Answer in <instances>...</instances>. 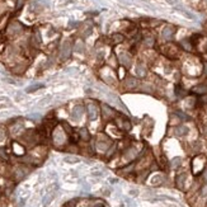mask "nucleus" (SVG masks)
I'll list each match as a JSON object with an SVG mask.
<instances>
[{"mask_svg": "<svg viewBox=\"0 0 207 207\" xmlns=\"http://www.w3.org/2000/svg\"><path fill=\"white\" fill-rule=\"evenodd\" d=\"M71 43L69 41H65V42L61 45V48H60V59L61 60H67L69 57L71 56Z\"/></svg>", "mask_w": 207, "mask_h": 207, "instance_id": "nucleus-1", "label": "nucleus"}, {"mask_svg": "<svg viewBox=\"0 0 207 207\" xmlns=\"http://www.w3.org/2000/svg\"><path fill=\"white\" fill-rule=\"evenodd\" d=\"M87 112H88V118L90 121H95L99 116V108L95 103H88Z\"/></svg>", "mask_w": 207, "mask_h": 207, "instance_id": "nucleus-2", "label": "nucleus"}, {"mask_svg": "<svg viewBox=\"0 0 207 207\" xmlns=\"http://www.w3.org/2000/svg\"><path fill=\"white\" fill-rule=\"evenodd\" d=\"M23 31V27L19 22H14L8 27V34L9 36H17Z\"/></svg>", "mask_w": 207, "mask_h": 207, "instance_id": "nucleus-3", "label": "nucleus"}, {"mask_svg": "<svg viewBox=\"0 0 207 207\" xmlns=\"http://www.w3.org/2000/svg\"><path fill=\"white\" fill-rule=\"evenodd\" d=\"M65 133L61 131V130H55L53 131V142L56 144V145H62L65 142Z\"/></svg>", "mask_w": 207, "mask_h": 207, "instance_id": "nucleus-4", "label": "nucleus"}, {"mask_svg": "<svg viewBox=\"0 0 207 207\" xmlns=\"http://www.w3.org/2000/svg\"><path fill=\"white\" fill-rule=\"evenodd\" d=\"M118 60L123 66H126V67H130L131 64H132V57L127 52H121L119 56H118Z\"/></svg>", "mask_w": 207, "mask_h": 207, "instance_id": "nucleus-5", "label": "nucleus"}, {"mask_svg": "<svg viewBox=\"0 0 207 207\" xmlns=\"http://www.w3.org/2000/svg\"><path fill=\"white\" fill-rule=\"evenodd\" d=\"M83 113H84V107L83 106H75L74 108H73V112H71V118L74 119V121H79L80 118H81V116H83Z\"/></svg>", "mask_w": 207, "mask_h": 207, "instance_id": "nucleus-6", "label": "nucleus"}, {"mask_svg": "<svg viewBox=\"0 0 207 207\" xmlns=\"http://www.w3.org/2000/svg\"><path fill=\"white\" fill-rule=\"evenodd\" d=\"M27 174H28V169L24 168V167H19L14 172V178H16V181H22Z\"/></svg>", "mask_w": 207, "mask_h": 207, "instance_id": "nucleus-7", "label": "nucleus"}, {"mask_svg": "<svg viewBox=\"0 0 207 207\" xmlns=\"http://www.w3.org/2000/svg\"><path fill=\"white\" fill-rule=\"evenodd\" d=\"M174 32H175V28H174V27H172V25H167V27H165V28L163 29L161 34H163V37H164L165 39H172L173 36H174Z\"/></svg>", "mask_w": 207, "mask_h": 207, "instance_id": "nucleus-8", "label": "nucleus"}, {"mask_svg": "<svg viewBox=\"0 0 207 207\" xmlns=\"http://www.w3.org/2000/svg\"><path fill=\"white\" fill-rule=\"evenodd\" d=\"M55 196H56V189L48 191V193H47V195L45 196V198H43V205H45V206L50 205V203L52 202V200L55 198Z\"/></svg>", "mask_w": 207, "mask_h": 207, "instance_id": "nucleus-9", "label": "nucleus"}, {"mask_svg": "<svg viewBox=\"0 0 207 207\" xmlns=\"http://www.w3.org/2000/svg\"><path fill=\"white\" fill-rule=\"evenodd\" d=\"M23 123L20 122V121H18V122H16L14 125H11V127H10V132L13 133V135H17V133H19L22 130H23Z\"/></svg>", "mask_w": 207, "mask_h": 207, "instance_id": "nucleus-10", "label": "nucleus"}, {"mask_svg": "<svg viewBox=\"0 0 207 207\" xmlns=\"http://www.w3.org/2000/svg\"><path fill=\"white\" fill-rule=\"evenodd\" d=\"M186 178H187V174H186V173H182V174H179V175L177 177V181H175V182H177V187H178L179 189H183Z\"/></svg>", "mask_w": 207, "mask_h": 207, "instance_id": "nucleus-11", "label": "nucleus"}, {"mask_svg": "<svg viewBox=\"0 0 207 207\" xmlns=\"http://www.w3.org/2000/svg\"><path fill=\"white\" fill-rule=\"evenodd\" d=\"M32 43H33V46H36V47H38L41 43H42V37H41L39 31H36V32L33 33V37H32Z\"/></svg>", "mask_w": 207, "mask_h": 207, "instance_id": "nucleus-12", "label": "nucleus"}, {"mask_svg": "<svg viewBox=\"0 0 207 207\" xmlns=\"http://www.w3.org/2000/svg\"><path fill=\"white\" fill-rule=\"evenodd\" d=\"M137 85H139V80H137L136 78H131V76L127 78V80H126V87H127V88L133 89V88H136Z\"/></svg>", "mask_w": 207, "mask_h": 207, "instance_id": "nucleus-13", "label": "nucleus"}, {"mask_svg": "<svg viewBox=\"0 0 207 207\" xmlns=\"http://www.w3.org/2000/svg\"><path fill=\"white\" fill-rule=\"evenodd\" d=\"M103 116L106 117V118H111L113 115H115V111L111 108V107H108L107 104H103Z\"/></svg>", "mask_w": 207, "mask_h": 207, "instance_id": "nucleus-14", "label": "nucleus"}, {"mask_svg": "<svg viewBox=\"0 0 207 207\" xmlns=\"http://www.w3.org/2000/svg\"><path fill=\"white\" fill-rule=\"evenodd\" d=\"M109 146H111V142H109V141H102V140L97 141V149L101 150V151H106V150H108Z\"/></svg>", "mask_w": 207, "mask_h": 207, "instance_id": "nucleus-15", "label": "nucleus"}, {"mask_svg": "<svg viewBox=\"0 0 207 207\" xmlns=\"http://www.w3.org/2000/svg\"><path fill=\"white\" fill-rule=\"evenodd\" d=\"M136 74L139 75L140 78H144L146 75V67H145V65L137 64V66H136Z\"/></svg>", "mask_w": 207, "mask_h": 207, "instance_id": "nucleus-16", "label": "nucleus"}, {"mask_svg": "<svg viewBox=\"0 0 207 207\" xmlns=\"http://www.w3.org/2000/svg\"><path fill=\"white\" fill-rule=\"evenodd\" d=\"M188 127H186V126H178L177 128H175V135L177 136H186L187 133H188Z\"/></svg>", "mask_w": 207, "mask_h": 207, "instance_id": "nucleus-17", "label": "nucleus"}, {"mask_svg": "<svg viewBox=\"0 0 207 207\" xmlns=\"http://www.w3.org/2000/svg\"><path fill=\"white\" fill-rule=\"evenodd\" d=\"M79 136H80V139L84 140V141H88L89 137H90V135H89V132H88V130L85 127H83V128L79 130Z\"/></svg>", "mask_w": 207, "mask_h": 207, "instance_id": "nucleus-18", "label": "nucleus"}, {"mask_svg": "<svg viewBox=\"0 0 207 207\" xmlns=\"http://www.w3.org/2000/svg\"><path fill=\"white\" fill-rule=\"evenodd\" d=\"M43 87H45L43 84H39V83H38V84H33V85L28 87V88L25 89V92H27V93H33V92H37V90H39V89H42Z\"/></svg>", "mask_w": 207, "mask_h": 207, "instance_id": "nucleus-19", "label": "nucleus"}, {"mask_svg": "<svg viewBox=\"0 0 207 207\" xmlns=\"http://www.w3.org/2000/svg\"><path fill=\"white\" fill-rule=\"evenodd\" d=\"M167 47V55L168 56H170V57H175L177 55H178V50L175 48V46H165Z\"/></svg>", "mask_w": 207, "mask_h": 207, "instance_id": "nucleus-20", "label": "nucleus"}, {"mask_svg": "<svg viewBox=\"0 0 207 207\" xmlns=\"http://www.w3.org/2000/svg\"><path fill=\"white\" fill-rule=\"evenodd\" d=\"M193 92H195V93H198V94H206V93H207V85H206V84L197 85V87H195Z\"/></svg>", "mask_w": 207, "mask_h": 207, "instance_id": "nucleus-21", "label": "nucleus"}, {"mask_svg": "<svg viewBox=\"0 0 207 207\" xmlns=\"http://www.w3.org/2000/svg\"><path fill=\"white\" fill-rule=\"evenodd\" d=\"M84 42H83V41H78V42L75 43V51L76 52H79V53H83L84 52Z\"/></svg>", "mask_w": 207, "mask_h": 207, "instance_id": "nucleus-22", "label": "nucleus"}, {"mask_svg": "<svg viewBox=\"0 0 207 207\" xmlns=\"http://www.w3.org/2000/svg\"><path fill=\"white\" fill-rule=\"evenodd\" d=\"M119 127L123 128V130H126V131H130V130H131V123H130L127 119H122Z\"/></svg>", "mask_w": 207, "mask_h": 207, "instance_id": "nucleus-23", "label": "nucleus"}, {"mask_svg": "<svg viewBox=\"0 0 207 207\" xmlns=\"http://www.w3.org/2000/svg\"><path fill=\"white\" fill-rule=\"evenodd\" d=\"M181 164H182V159H181V158H174V159L170 161V165H172L173 169H177Z\"/></svg>", "mask_w": 207, "mask_h": 207, "instance_id": "nucleus-24", "label": "nucleus"}, {"mask_svg": "<svg viewBox=\"0 0 207 207\" xmlns=\"http://www.w3.org/2000/svg\"><path fill=\"white\" fill-rule=\"evenodd\" d=\"M111 38H112V42H113V43H119V42H122V41H123V36H122V34H118V33L113 34Z\"/></svg>", "mask_w": 207, "mask_h": 207, "instance_id": "nucleus-25", "label": "nucleus"}, {"mask_svg": "<svg viewBox=\"0 0 207 207\" xmlns=\"http://www.w3.org/2000/svg\"><path fill=\"white\" fill-rule=\"evenodd\" d=\"M135 155H136V151L133 149H130V150H127V153L125 154V158L128 159V160H132L135 158Z\"/></svg>", "mask_w": 207, "mask_h": 207, "instance_id": "nucleus-26", "label": "nucleus"}, {"mask_svg": "<svg viewBox=\"0 0 207 207\" xmlns=\"http://www.w3.org/2000/svg\"><path fill=\"white\" fill-rule=\"evenodd\" d=\"M5 139H7V130L0 126V142L5 141Z\"/></svg>", "mask_w": 207, "mask_h": 207, "instance_id": "nucleus-27", "label": "nucleus"}, {"mask_svg": "<svg viewBox=\"0 0 207 207\" xmlns=\"http://www.w3.org/2000/svg\"><path fill=\"white\" fill-rule=\"evenodd\" d=\"M65 161L66 163H70V164H75V163H79V159L76 156H66Z\"/></svg>", "mask_w": 207, "mask_h": 207, "instance_id": "nucleus-28", "label": "nucleus"}, {"mask_svg": "<svg viewBox=\"0 0 207 207\" xmlns=\"http://www.w3.org/2000/svg\"><path fill=\"white\" fill-rule=\"evenodd\" d=\"M50 102H51V95H47V97H45V98L38 103V106H45V104H47V103H50Z\"/></svg>", "mask_w": 207, "mask_h": 207, "instance_id": "nucleus-29", "label": "nucleus"}, {"mask_svg": "<svg viewBox=\"0 0 207 207\" xmlns=\"http://www.w3.org/2000/svg\"><path fill=\"white\" fill-rule=\"evenodd\" d=\"M184 93H186V92H184L181 87H177V88H175V94H177L178 97H183V95H184Z\"/></svg>", "mask_w": 207, "mask_h": 207, "instance_id": "nucleus-30", "label": "nucleus"}, {"mask_svg": "<svg viewBox=\"0 0 207 207\" xmlns=\"http://www.w3.org/2000/svg\"><path fill=\"white\" fill-rule=\"evenodd\" d=\"M163 181V177L161 175H155L154 178H153V181H151V182H153V184H158V182L160 183Z\"/></svg>", "mask_w": 207, "mask_h": 207, "instance_id": "nucleus-31", "label": "nucleus"}, {"mask_svg": "<svg viewBox=\"0 0 207 207\" xmlns=\"http://www.w3.org/2000/svg\"><path fill=\"white\" fill-rule=\"evenodd\" d=\"M178 10H181V11L183 13V14H184V16H186L187 18H189V19H193V18H195V17H193V16L191 14L189 11H187V10H184V9H179V8H178Z\"/></svg>", "mask_w": 207, "mask_h": 207, "instance_id": "nucleus-32", "label": "nucleus"}, {"mask_svg": "<svg viewBox=\"0 0 207 207\" xmlns=\"http://www.w3.org/2000/svg\"><path fill=\"white\" fill-rule=\"evenodd\" d=\"M145 43L149 46V47H151V46H154V38L153 37H149V38H146V41H145Z\"/></svg>", "mask_w": 207, "mask_h": 207, "instance_id": "nucleus-33", "label": "nucleus"}, {"mask_svg": "<svg viewBox=\"0 0 207 207\" xmlns=\"http://www.w3.org/2000/svg\"><path fill=\"white\" fill-rule=\"evenodd\" d=\"M175 115H177L178 117H181L182 119H188V116H187L186 113H183V112H179V111H178V112H177Z\"/></svg>", "mask_w": 207, "mask_h": 207, "instance_id": "nucleus-34", "label": "nucleus"}, {"mask_svg": "<svg viewBox=\"0 0 207 207\" xmlns=\"http://www.w3.org/2000/svg\"><path fill=\"white\" fill-rule=\"evenodd\" d=\"M62 126H64V128H65V130L67 131V133H70V135L73 133V130H71V127H70V126H69V125H67V123H62Z\"/></svg>", "mask_w": 207, "mask_h": 207, "instance_id": "nucleus-35", "label": "nucleus"}, {"mask_svg": "<svg viewBox=\"0 0 207 207\" xmlns=\"http://www.w3.org/2000/svg\"><path fill=\"white\" fill-rule=\"evenodd\" d=\"M202 178H203V181L207 182V167L203 169V173H202Z\"/></svg>", "mask_w": 207, "mask_h": 207, "instance_id": "nucleus-36", "label": "nucleus"}, {"mask_svg": "<svg viewBox=\"0 0 207 207\" xmlns=\"http://www.w3.org/2000/svg\"><path fill=\"white\" fill-rule=\"evenodd\" d=\"M201 195H202V196H206V195H207V184H205V186L202 187V191H201Z\"/></svg>", "mask_w": 207, "mask_h": 207, "instance_id": "nucleus-37", "label": "nucleus"}, {"mask_svg": "<svg viewBox=\"0 0 207 207\" xmlns=\"http://www.w3.org/2000/svg\"><path fill=\"white\" fill-rule=\"evenodd\" d=\"M29 118H31V119H39V118H41V116H39V115H31V116H29Z\"/></svg>", "mask_w": 207, "mask_h": 207, "instance_id": "nucleus-38", "label": "nucleus"}, {"mask_svg": "<svg viewBox=\"0 0 207 207\" xmlns=\"http://www.w3.org/2000/svg\"><path fill=\"white\" fill-rule=\"evenodd\" d=\"M94 207H104V205H103L102 202H98V203H95V205H94Z\"/></svg>", "mask_w": 207, "mask_h": 207, "instance_id": "nucleus-39", "label": "nucleus"}, {"mask_svg": "<svg viewBox=\"0 0 207 207\" xmlns=\"http://www.w3.org/2000/svg\"><path fill=\"white\" fill-rule=\"evenodd\" d=\"M23 4V0H18V4H17V8H20Z\"/></svg>", "mask_w": 207, "mask_h": 207, "instance_id": "nucleus-40", "label": "nucleus"}, {"mask_svg": "<svg viewBox=\"0 0 207 207\" xmlns=\"http://www.w3.org/2000/svg\"><path fill=\"white\" fill-rule=\"evenodd\" d=\"M168 3H169V4H175L177 0H168Z\"/></svg>", "mask_w": 207, "mask_h": 207, "instance_id": "nucleus-41", "label": "nucleus"}, {"mask_svg": "<svg viewBox=\"0 0 207 207\" xmlns=\"http://www.w3.org/2000/svg\"><path fill=\"white\" fill-rule=\"evenodd\" d=\"M3 101H5V98L4 97H0V102H3Z\"/></svg>", "mask_w": 207, "mask_h": 207, "instance_id": "nucleus-42", "label": "nucleus"}]
</instances>
